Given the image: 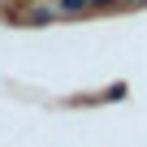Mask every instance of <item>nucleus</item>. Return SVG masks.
<instances>
[{
  "label": "nucleus",
  "instance_id": "obj_4",
  "mask_svg": "<svg viewBox=\"0 0 147 147\" xmlns=\"http://www.w3.org/2000/svg\"><path fill=\"white\" fill-rule=\"evenodd\" d=\"M91 5H113V0H91Z\"/></svg>",
  "mask_w": 147,
  "mask_h": 147
},
{
  "label": "nucleus",
  "instance_id": "obj_2",
  "mask_svg": "<svg viewBox=\"0 0 147 147\" xmlns=\"http://www.w3.org/2000/svg\"><path fill=\"white\" fill-rule=\"evenodd\" d=\"M56 9L61 13H87V9H95L91 0H56Z\"/></svg>",
  "mask_w": 147,
  "mask_h": 147
},
{
  "label": "nucleus",
  "instance_id": "obj_3",
  "mask_svg": "<svg viewBox=\"0 0 147 147\" xmlns=\"http://www.w3.org/2000/svg\"><path fill=\"white\" fill-rule=\"evenodd\" d=\"M121 5H147V0H121Z\"/></svg>",
  "mask_w": 147,
  "mask_h": 147
},
{
  "label": "nucleus",
  "instance_id": "obj_1",
  "mask_svg": "<svg viewBox=\"0 0 147 147\" xmlns=\"http://www.w3.org/2000/svg\"><path fill=\"white\" fill-rule=\"evenodd\" d=\"M56 13H61V9H56V5H35V9H30V13H26V18H30V22H52V18H56Z\"/></svg>",
  "mask_w": 147,
  "mask_h": 147
}]
</instances>
